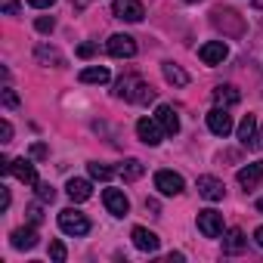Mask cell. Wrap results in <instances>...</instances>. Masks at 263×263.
<instances>
[{"label": "cell", "mask_w": 263, "mask_h": 263, "mask_svg": "<svg viewBox=\"0 0 263 263\" xmlns=\"http://www.w3.org/2000/svg\"><path fill=\"white\" fill-rule=\"evenodd\" d=\"M115 96H118V99H127V102H137V105H146V102H152V99H155V90H152L143 78L127 74V78H121V81H118Z\"/></svg>", "instance_id": "obj_1"}, {"label": "cell", "mask_w": 263, "mask_h": 263, "mask_svg": "<svg viewBox=\"0 0 263 263\" xmlns=\"http://www.w3.org/2000/svg\"><path fill=\"white\" fill-rule=\"evenodd\" d=\"M59 229H62L65 235H87V232H90V220H87L81 211L65 208V211H59Z\"/></svg>", "instance_id": "obj_2"}, {"label": "cell", "mask_w": 263, "mask_h": 263, "mask_svg": "<svg viewBox=\"0 0 263 263\" xmlns=\"http://www.w3.org/2000/svg\"><path fill=\"white\" fill-rule=\"evenodd\" d=\"M198 232H201L204 238H217V235H223V214L214 211V208L198 211Z\"/></svg>", "instance_id": "obj_3"}, {"label": "cell", "mask_w": 263, "mask_h": 263, "mask_svg": "<svg viewBox=\"0 0 263 263\" xmlns=\"http://www.w3.org/2000/svg\"><path fill=\"white\" fill-rule=\"evenodd\" d=\"M111 13L124 22H143V16H146L140 0H111Z\"/></svg>", "instance_id": "obj_4"}, {"label": "cell", "mask_w": 263, "mask_h": 263, "mask_svg": "<svg viewBox=\"0 0 263 263\" xmlns=\"http://www.w3.org/2000/svg\"><path fill=\"white\" fill-rule=\"evenodd\" d=\"M137 137H140L146 146H158L167 134L161 130V124H158L155 118H140V121H137Z\"/></svg>", "instance_id": "obj_5"}, {"label": "cell", "mask_w": 263, "mask_h": 263, "mask_svg": "<svg viewBox=\"0 0 263 263\" xmlns=\"http://www.w3.org/2000/svg\"><path fill=\"white\" fill-rule=\"evenodd\" d=\"M105 50L115 56V59H130V56H137V41L130 37V34H111Z\"/></svg>", "instance_id": "obj_6"}, {"label": "cell", "mask_w": 263, "mask_h": 263, "mask_svg": "<svg viewBox=\"0 0 263 263\" xmlns=\"http://www.w3.org/2000/svg\"><path fill=\"white\" fill-rule=\"evenodd\" d=\"M183 186H186L183 177L174 174V171H158V174H155V189H158L161 195H180Z\"/></svg>", "instance_id": "obj_7"}, {"label": "cell", "mask_w": 263, "mask_h": 263, "mask_svg": "<svg viewBox=\"0 0 263 263\" xmlns=\"http://www.w3.org/2000/svg\"><path fill=\"white\" fill-rule=\"evenodd\" d=\"M208 127H211V134H217V137H229V134H232V115L217 105V108H211V115H208Z\"/></svg>", "instance_id": "obj_8"}, {"label": "cell", "mask_w": 263, "mask_h": 263, "mask_svg": "<svg viewBox=\"0 0 263 263\" xmlns=\"http://www.w3.org/2000/svg\"><path fill=\"white\" fill-rule=\"evenodd\" d=\"M226 56H229V47H226L223 41H208V44L198 50V59H201L204 65H223Z\"/></svg>", "instance_id": "obj_9"}, {"label": "cell", "mask_w": 263, "mask_h": 263, "mask_svg": "<svg viewBox=\"0 0 263 263\" xmlns=\"http://www.w3.org/2000/svg\"><path fill=\"white\" fill-rule=\"evenodd\" d=\"M130 238H134V245H137L140 251H146V254H155V251H158V245H161V238H158L152 229H146V226H134Z\"/></svg>", "instance_id": "obj_10"}, {"label": "cell", "mask_w": 263, "mask_h": 263, "mask_svg": "<svg viewBox=\"0 0 263 263\" xmlns=\"http://www.w3.org/2000/svg\"><path fill=\"white\" fill-rule=\"evenodd\" d=\"M257 140H260V137H257V118H254V115H245L241 124H238V143H241L245 149H257V146H260Z\"/></svg>", "instance_id": "obj_11"}, {"label": "cell", "mask_w": 263, "mask_h": 263, "mask_svg": "<svg viewBox=\"0 0 263 263\" xmlns=\"http://www.w3.org/2000/svg\"><path fill=\"white\" fill-rule=\"evenodd\" d=\"M10 174H13L19 183H25V186H37V171H34V164H31L28 158L10 161Z\"/></svg>", "instance_id": "obj_12"}, {"label": "cell", "mask_w": 263, "mask_h": 263, "mask_svg": "<svg viewBox=\"0 0 263 263\" xmlns=\"http://www.w3.org/2000/svg\"><path fill=\"white\" fill-rule=\"evenodd\" d=\"M102 201H105L108 214H115V217H127V211H130V201H127V195L121 189H105Z\"/></svg>", "instance_id": "obj_13"}, {"label": "cell", "mask_w": 263, "mask_h": 263, "mask_svg": "<svg viewBox=\"0 0 263 263\" xmlns=\"http://www.w3.org/2000/svg\"><path fill=\"white\" fill-rule=\"evenodd\" d=\"M37 229H34V223L31 226H22V229H16L13 235H10V241H13V248L16 251H31V248H37Z\"/></svg>", "instance_id": "obj_14"}, {"label": "cell", "mask_w": 263, "mask_h": 263, "mask_svg": "<svg viewBox=\"0 0 263 263\" xmlns=\"http://www.w3.org/2000/svg\"><path fill=\"white\" fill-rule=\"evenodd\" d=\"M235 180H238V186H241V189H257V186H260V180H263V161H254V164L241 167V171L235 174Z\"/></svg>", "instance_id": "obj_15"}, {"label": "cell", "mask_w": 263, "mask_h": 263, "mask_svg": "<svg viewBox=\"0 0 263 263\" xmlns=\"http://www.w3.org/2000/svg\"><path fill=\"white\" fill-rule=\"evenodd\" d=\"M223 192H226L223 180H217V177H198V195H201V198H208V201H220Z\"/></svg>", "instance_id": "obj_16"}, {"label": "cell", "mask_w": 263, "mask_h": 263, "mask_svg": "<svg viewBox=\"0 0 263 263\" xmlns=\"http://www.w3.org/2000/svg\"><path fill=\"white\" fill-rule=\"evenodd\" d=\"M155 121L161 124V130H164L167 137H177V134H180V118H177V111H174L171 105H158Z\"/></svg>", "instance_id": "obj_17"}, {"label": "cell", "mask_w": 263, "mask_h": 263, "mask_svg": "<svg viewBox=\"0 0 263 263\" xmlns=\"http://www.w3.org/2000/svg\"><path fill=\"white\" fill-rule=\"evenodd\" d=\"M238 99H241V93L232 87V84H220L217 90H214V102L220 105V108H229V105H238Z\"/></svg>", "instance_id": "obj_18"}, {"label": "cell", "mask_w": 263, "mask_h": 263, "mask_svg": "<svg viewBox=\"0 0 263 263\" xmlns=\"http://www.w3.org/2000/svg\"><path fill=\"white\" fill-rule=\"evenodd\" d=\"M65 192H68V198L71 201H87L90 195H93V186H90V180H68V186H65Z\"/></svg>", "instance_id": "obj_19"}, {"label": "cell", "mask_w": 263, "mask_h": 263, "mask_svg": "<svg viewBox=\"0 0 263 263\" xmlns=\"http://www.w3.org/2000/svg\"><path fill=\"white\" fill-rule=\"evenodd\" d=\"M245 245H248L245 232H241V229H229V232H226V238H223V254H241V251H245Z\"/></svg>", "instance_id": "obj_20"}, {"label": "cell", "mask_w": 263, "mask_h": 263, "mask_svg": "<svg viewBox=\"0 0 263 263\" xmlns=\"http://www.w3.org/2000/svg\"><path fill=\"white\" fill-rule=\"evenodd\" d=\"M118 174H121L127 183H134V180H140V177L146 174V167H143V161H137V158H127V161L118 167Z\"/></svg>", "instance_id": "obj_21"}, {"label": "cell", "mask_w": 263, "mask_h": 263, "mask_svg": "<svg viewBox=\"0 0 263 263\" xmlns=\"http://www.w3.org/2000/svg\"><path fill=\"white\" fill-rule=\"evenodd\" d=\"M108 68L105 65H93V68H84L81 71V84H108Z\"/></svg>", "instance_id": "obj_22"}, {"label": "cell", "mask_w": 263, "mask_h": 263, "mask_svg": "<svg viewBox=\"0 0 263 263\" xmlns=\"http://www.w3.org/2000/svg\"><path fill=\"white\" fill-rule=\"evenodd\" d=\"M161 71H164L167 84H177V87H186V84H189V74H186L180 65H174V62H164V65H161Z\"/></svg>", "instance_id": "obj_23"}, {"label": "cell", "mask_w": 263, "mask_h": 263, "mask_svg": "<svg viewBox=\"0 0 263 263\" xmlns=\"http://www.w3.org/2000/svg\"><path fill=\"white\" fill-rule=\"evenodd\" d=\"M34 56H37V62H53V65H65L62 53H59V50H53V47H47V44H41V47L34 50Z\"/></svg>", "instance_id": "obj_24"}, {"label": "cell", "mask_w": 263, "mask_h": 263, "mask_svg": "<svg viewBox=\"0 0 263 263\" xmlns=\"http://www.w3.org/2000/svg\"><path fill=\"white\" fill-rule=\"evenodd\" d=\"M115 174H118V171H115V167H108V164H99V161H93V164H90V177H93V180H111Z\"/></svg>", "instance_id": "obj_25"}, {"label": "cell", "mask_w": 263, "mask_h": 263, "mask_svg": "<svg viewBox=\"0 0 263 263\" xmlns=\"http://www.w3.org/2000/svg\"><path fill=\"white\" fill-rule=\"evenodd\" d=\"M50 257H53L56 263H62V260L68 257V251H65V245H62V241H50Z\"/></svg>", "instance_id": "obj_26"}, {"label": "cell", "mask_w": 263, "mask_h": 263, "mask_svg": "<svg viewBox=\"0 0 263 263\" xmlns=\"http://www.w3.org/2000/svg\"><path fill=\"white\" fill-rule=\"evenodd\" d=\"M37 198H41V201H53V198H56V189H53L50 183H37Z\"/></svg>", "instance_id": "obj_27"}, {"label": "cell", "mask_w": 263, "mask_h": 263, "mask_svg": "<svg viewBox=\"0 0 263 263\" xmlns=\"http://www.w3.org/2000/svg\"><path fill=\"white\" fill-rule=\"evenodd\" d=\"M34 28L47 34V31H53V28H56V19H53V16H41V19L34 22Z\"/></svg>", "instance_id": "obj_28"}, {"label": "cell", "mask_w": 263, "mask_h": 263, "mask_svg": "<svg viewBox=\"0 0 263 263\" xmlns=\"http://www.w3.org/2000/svg\"><path fill=\"white\" fill-rule=\"evenodd\" d=\"M4 105H7V108H16V105H19V96H16L13 87H4Z\"/></svg>", "instance_id": "obj_29"}, {"label": "cell", "mask_w": 263, "mask_h": 263, "mask_svg": "<svg viewBox=\"0 0 263 263\" xmlns=\"http://www.w3.org/2000/svg\"><path fill=\"white\" fill-rule=\"evenodd\" d=\"M0 7H4V13H10V16H19V4H16V0H0Z\"/></svg>", "instance_id": "obj_30"}, {"label": "cell", "mask_w": 263, "mask_h": 263, "mask_svg": "<svg viewBox=\"0 0 263 263\" xmlns=\"http://www.w3.org/2000/svg\"><path fill=\"white\" fill-rule=\"evenodd\" d=\"M0 137H4V143H10V140H13V124H10V121L0 124Z\"/></svg>", "instance_id": "obj_31"}, {"label": "cell", "mask_w": 263, "mask_h": 263, "mask_svg": "<svg viewBox=\"0 0 263 263\" xmlns=\"http://www.w3.org/2000/svg\"><path fill=\"white\" fill-rule=\"evenodd\" d=\"M93 53H96V47H93V44H81V47H78V56H81V59H90Z\"/></svg>", "instance_id": "obj_32"}, {"label": "cell", "mask_w": 263, "mask_h": 263, "mask_svg": "<svg viewBox=\"0 0 263 263\" xmlns=\"http://www.w3.org/2000/svg\"><path fill=\"white\" fill-rule=\"evenodd\" d=\"M7 208H10V189L0 186V211H7Z\"/></svg>", "instance_id": "obj_33"}, {"label": "cell", "mask_w": 263, "mask_h": 263, "mask_svg": "<svg viewBox=\"0 0 263 263\" xmlns=\"http://www.w3.org/2000/svg\"><path fill=\"white\" fill-rule=\"evenodd\" d=\"M31 155H34V158H47V146H44V143H34V146H31Z\"/></svg>", "instance_id": "obj_34"}, {"label": "cell", "mask_w": 263, "mask_h": 263, "mask_svg": "<svg viewBox=\"0 0 263 263\" xmlns=\"http://www.w3.org/2000/svg\"><path fill=\"white\" fill-rule=\"evenodd\" d=\"M28 217H31V223H34V226L44 220V214H41V208H37V204H34V208H28Z\"/></svg>", "instance_id": "obj_35"}, {"label": "cell", "mask_w": 263, "mask_h": 263, "mask_svg": "<svg viewBox=\"0 0 263 263\" xmlns=\"http://www.w3.org/2000/svg\"><path fill=\"white\" fill-rule=\"evenodd\" d=\"M28 4L34 7V10H47V7H53L56 0H28Z\"/></svg>", "instance_id": "obj_36"}, {"label": "cell", "mask_w": 263, "mask_h": 263, "mask_svg": "<svg viewBox=\"0 0 263 263\" xmlns=\"http://www.w3.org/2000/svg\"><path fill=\"white\" fill-rule=\"evenodd\" d=\"M254 241L263 248V226H257V229H254Z\"/></svg>", "instance_id": "obj_37"}, {"label": "cell", "mask_w": 263, "mask_h": 263, "mask_svg": "<svg viewBox=\"0 0 263 263\" xmlns=\"http://www.w3.org/2000/svg\"><path fill=\"white\" fill-rule=\"evenodd\" d=\"M254 7H257V10H263V0H254Z\"/></svg>", "instance_id": "obj_38"}, {"label": "cell", "mask_w": 263, "mask_h": 263, "mask_svg": "<svg viewBox=\"0 0 263 263\" xmlns=\"http://www.w3.org/2000/svg\"><path fill=\"white\" fill-rule=\"evenodd\" d=\"M257 211H263V198H260V201H257Z\"/></svg>", "instance_id": "obj_39"}, {"label": "cell", "mask_w": 263, "mask_h": 263, "mask_svg": "<svg viewBox=\"0 0 263 263\" xmlns=\"http://www.w3.org/2000/svg\"><path fill=\"white\" fill-rule=\"evenodd\" d=\"M186 4H195V0H186Z\"/></svg>", "instance_id": "obj_40"}, {"label": "cell", "mask_w": 263, "mask_h": 263, "mask_svg": "<svg viewBox=\"0 0 263 263\" xmlns=\"http://www.w3.org/2000/svg\"><path fill=\"white\" fill-rule=\"evenodd\" d=\"M260 140H263V137H260Z\"/></svg>", "instance_id": "obj_41"}]
</instances>
